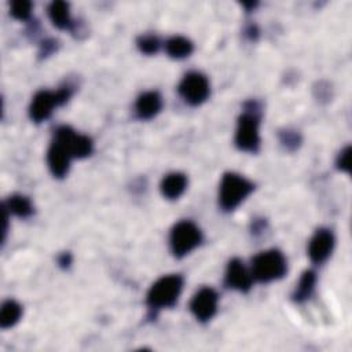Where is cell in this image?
I'll use <instances>...</instances> for the list:
<instances>
[{
  "instance_id": "52a82bcc",
  "label": "cell",
  "mask_w": 352,
  "mask_h": 352,
  "mask_svg": "<svg viewBox=\"0 0 352 352\" xmlns=\"http://www.w3.org/2000/svg\"><path fill=\"white\" fill-rule=\"evenodd\" d=\"M179 92L187 103L197 106V104L205 102L206 98L209 96L208 78L204 74L197 73V72L188 73L183 77V80L179 85Z\"/></svg>"
},
{
  "instance_id": "ac0fdd59",
  "label": "cell",
  "mask_w": 352,
  "mask_h": 352,
  "mask_svg": "<svg viewBox=\"0 0 352 352\" xmlns=\"http://www.w3.org/2000/svg\"><path fill=\"white\" fill-rule=\"evenodd\" d=\"M22 314L21 305L14 300H7L1 305V314H0V326L1 329H8L14 326Z\"/></svg>"
},
{
  "instance_id": "2e32d148",
  "label": "cell",
  "mask_w": 352,
  "mask_h": 352,
  "mask_svg": "<svg viewBox=\"0 0 352 352\" xmlns=\"http://www.w3.org/2000/svg\"><path fill=\"white\" fill-rule=\"evenodd\" d=\"M166 52L169 54V56L180 59V58H186L192 52V44L188 38L182 37V36H173L170 37L166 44H165Z\"/></svg>"
},
{
  "instance_id": "277c9868",
  "label": "cell",
  "mask_w": 352,
  "mask_h": 352,
  "mask_svg": "<svg viewBox=\"0 0 352 352\" xmlns=\"http://www.w3.org/2000/svg\"><path fill=\"white\" fill-rule=\"evenodd\" d=\"M250 106L239 117L235 132V144L243 151H256L260 144L258 107L253 102H250Z\"/></svg>"
},
{
  "instance_id": "8fae6325",
  "label": "cell",
  "mask_w": 352,
  "mask_h": 352,
  "mask_svg": "<svg viewBox=\"0 0 352 352\" xmlns=\"http://www.w3.org/2000/svg\"><path fill=\"white\" fill-rule=\"evenodd\" d=\"M252 275L243 265V263L238 258H232L228 263L227 271H226V285L231 289L239 290V292H248L252 286Z\"/></svg>"
},
{
  "instance_id": "5b68a950",
  "label": "cell",
  "mask_w": 352,
  "mask_h": 352,
  "mask_svg": "<svg viewBox=\"0 0 352 352\" xmlns=\"http://www.w3.org/2000/svg\"><path fill=\"white\" fill-rule=\"evenodd\" d=\"M72 91L67 87L59 88L55 92L51 91H38L29 107V116L34 122H41L44 120H47L51 113L52 109L56 106H60L63 103L67 102V99L70 98Z\"/></svg>"
},
{
  "instance_id": "ffe728a7",
  "label": "cell",
  "mask_w": 352,
  "mask_h": 352,
  "mask_svg": "<svg viewBox=\"0 0 352 352\" xmlns=\"http://www.w3.org/2000/svg\"><path fill=\"white\" fill-rule=\"evenodd\" d=\"M160 45H161V43H160L158 37L154 36V34L140 36L139 40H138V47H139V50H140L142 52H144V54H148V55L155 54V52L158 51Z\"/></svg>"
},
{
  "instance_id": "ba28073f",
  "label": "cell",
  "mask_w": 352,
  "mask_h": 352,
  "mask_svg": "<svg viewBox=\"0 0 352 352\" xmlns=\"http://www.w3.org/2000/svg\"><path fill=\"white\" fill-rule=\"evenodd\" d=\"M55 142L63 146L69 154L77 158L88 157L92 153V142L88 136L74 132L69 126H60L56 129Z\"/></svg>"
},
{
  "instance_id": "4fadbf2b",
  "label": "cell",
  "mask_w": 352,
  "mask_h": 352,
  "mask_svg": "<svg viewBox=\"0 0 352 352\" xmlns=\"http://www.w3.org/2000/svg\"><path fill=\"white\" fill-rule=\"evenodd\" d=\"M136 113L140 118L148 120L157 116L162 107V99L158 92L148 91L142 94L136 100Z\"/></svg>"
},
{
  "instance_id": "7402d4cb",
  "label": "cell",
  "mask_w": 352,
  "mask_h": 352,
  "mask_svg": "<svg viewBox=\"0 0 352 352\" xmlns=\"http://www.w3.org/2000/svg\"><path fill=\"white\" fill-rule=\"evenodd\" d=\"M349 164H351V147L348 146L340 153V155L337 158V166H338V169L348 172Z\"/></svg>"
},
{
  "instance_id": "7a4b0ae2",
  "label": "cell",
  "mask_w": 352,
  "mask_h": 352,
  "mask_svg": "<svg viewBox=\"0 0 352 352\" xmlns=\"http://www.w3.org/2000/svg\"><path fill=\"white\" fill-rule=\"evenodd\" d=\"M286 272V258L279 250L258 253L252 261V276L260 282L279 279Z\"/></svg>"
},
{
  "instance_id": "d6986e66",
  "label": "cell",
  "mask_w": 352,
  "mask_h": 352,
  "mask_svg": "<svg viewBox=\"0 0 352 352\" xmlns=\"http://www.w3.org/2000/svg\"><path fill=\"white\" fill-rule=\"evenodd\" d=\"M6 205L10 212H12L14 214H16L19 217H28L33 213V206H32L30 201L23 195L10 197V199L7 201Z\"/></svg>"
},
{
  "instance_id": "5bb4252c",
  "label": "cell",
  "mask_w": 352,
  "mask_h": 352,
  "mask_svg": "<svg viewBox=\"0 0 352 352\" xmlns=\"http://www.w3.org/2000/svg\"><path fill=\"white\" fill-rule=\"evenodd\" d=\"M187 187V177L183 173L173 172L166 175L161 182V192L168 199L179 198Z\"/></svg>"
},
{
  "instance_id": "8992f818",
  "label": "cell",
  "mask_w": 352,
  "mask_h": 352,
  "mask_svg": "<svg viewBox=\"0 0 352 352\" xmlns=\"http://www.w3.org/2000/svg\"><path fill=\"white\" fill-rule=\"evenodd\" d=\"M170 249L176 257H182L190 253L194 248H197L201 241L202 235L199 228L191 221H180L177 223L170 231Z\"/></svg>"
},
{
  "instance_id": "e0dca14e",
  "label": "cell",
  "mask_w": 352,
  "mask_h": 352,
  "mask_svg": "<svg viewBox=\"0 0 352 352\" xmlns=\"http://www.w3.org/2000/svg\"><path fill=\"white\" fill-rule=\"evenodd\" d=\"M315 283H316V275L314 271H305L302 274V276L300 278V282L294 290L293 298L297 302L305 301L307 298H309V296L312 294L314 289H315Z\"/></svg>"
},
{
  "instance_id": "9a60e30c",
  "label": "cell",
  "mask_w": 352,
  "mask_h": 352,
  "mask_svg": "<svg viewBox=\"0 0 352 352\" xmlns=\"http://www.w3.org/2000/svg\"><path fill=\"white\" fill-rule=\"evenodd\" d=\"M48 15L52 23L59 29H67L72 26L69 4L65 1H54L50 4Z\"/></svg>"
},
{
  "instance_id": "7c38bea8",
  "label": "cell",
  "mask_w": 352,
  "mask_h": 352,
  "mask_svg": "<svg viewBox=\"0 0 352 352\" xmlns=\"http://www.w3.org/2000/svg\"><path fill=\"white\" fill-rule=\"evenodd\" d=\"M70 160H72V155L69 154V151L63 146H60L58 142L54 140L47 154V162L52 175L56 177H63L69 170Z\"/></svg>"
},
{
  "instance_id": "603a6c76",
  "label": "cell",
  "mask_w": 352,
  "mask_h": 352,
  "mask_svg": "<svg viewBox=\"0 0 352 352\" xmlns=\"http://www.w3.org/2000/svg\"><path fill=\"white\" fill-rule=\"evenodd\" d=\"M282 142L289 147V146H293L296 147L298 144V136L297 133H293V132H286L283 133V138H282Z\"/></svg>"
},
{
  "instance_id": "cb8c5ba5",
  "label": "cell",
  "mask_w": 352,
  "mask_h": 352,
  "mask_svg": "<svg viewBox=\"0 0 352 352\" xmlns=\"http://www.w3.org/2000/svg\"><path fill=\"white\" fill-rule=\"evenodd\" d=\"M69 263H70V256H69V253H65V254L59 258V264H62V265H69Z\"/></svg>"
},
{
  "instance_id": "30bf717a",
  "label": "cell",
  "mask_w": 352,
  "mask_h": 352,
  "mask_svg": "<svg viewBox=\"0 0 352 352\" xmlns=\"http://www.w3.org/2000/svg\"><path fill=\"white\" fill-rule=\"evenodd\" d=\"M334 248V236L329 230L320 228L318 230L314 236L309 241V246H308V254L309 258L314 263H323L333 252Z\"/></svg>"
},
{
  "instance_id": "6da1fadb",
  "label": "cell",
  "mask_w": 352,
  "mask_h": 352,
  "mask_svg": "<svg viewBox=\"0 0 352 352\" xmlns=\"http://www.w3.org/2000/svg\"><path fill=\"white\" fill-rule=\"evenodd\" d=\"M183 279L180 275H166L160 278L147 293V304L153 309L172 307L182 292Z\"/></svg>"
},
{
  "instance_id": "44dd1931",
  "label": "cell",
  "mask_w": 352,
  "mask_h": 352,
  "mask_svg": "<svg viewBox=\"0 0 352 352\" xmlns=\"http://www.w3.org/2000/svg\"><path fill=\"white\" fill-rule=\"evenodd\" d=\"M10 12L12 14L14 18L16 19H28L32 12V3L30 1H14L11 3Z\"/></svg>"
},
{
  "instance_id": "3957f363",
  "label": "cell",
  "mask_w": 352,
  "mask_h": 352,
  "mask_svg": "<svg viewBox=\"0 0 352 352\" xmlns=\"http://www.w3.org/2000/svg\"><path fill=\"white\" fill-rule=\"evenodd\" d=\"M253 190V184L236 173H226L220 183L219 202L224 210L235 209Z\"/></svg>"
},
{
  "instance_id": "9c48e42d",
  "label": "cell",
  "mask_w": 352,
  "mask_h": 352,
  "mask_svg": "<svg viewBox=\"0 0 352 352\" xmlns=\"http://www.w3.org/2000/svg\"><path fill=\"white\" fill-rule=\"evenodd\" d=\"M217 293L210 287H202L195 293L190 302V309L194 316L201 320L206 322L213 318L217 311Z\"/></svg>"
}]
</instances>
